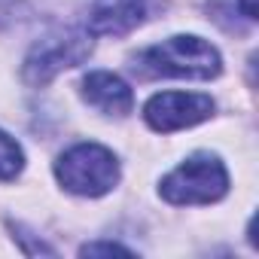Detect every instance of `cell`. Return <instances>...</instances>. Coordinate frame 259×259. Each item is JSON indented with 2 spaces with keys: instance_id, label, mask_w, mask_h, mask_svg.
Wrapping results in <instances>:
<instances>
[{
  "instance_id": "cell-9",
  "label": "cell",
  "mask_w": 259,
  "mask_h": 259,
  "mask_svg": "<svg viewBox=\"0 0 259 259\" xmlns=\"http://www.w3.org/2000/svg\"><path fill=\"white\" fill-rule=\"evenodd\" d=\"M95 253H128V250L119 244H85L82 247V256H95Z\"/></svg>"
},
{
  "instance_id": "cell-1",
  "label": "cell",
  "mask_w": 259,
  "mask_h": 259,
  "mask_svg": "<svg viewBox=\"0 0 259 259\" xmlns=\"http://www.w3.org/2000/svg\"><path fill=\"white\" fill-rule=\"evenodd\" d=\"M141 70L150 76H183V79H213L220 73V52L201 37H171L150 46L138 58Z\"/></svg>"
},
{
  "instance_id": "cell-6",
  "label": "cell",
  "mask_w": 259,
  "mask_h": 259,
  "mask_svg": "<svg viewBox=\"0 0 259 259\" xmlns=\"http://www.w3.org/2000/svg\"><path fill=\"white\" fill-rule=\"evenodd\" d=\"M144 22V0H92L89 4V31L122 37Z\"/></svg>"
},
{
  "instance_id": "cell-3",
  "label": "cell",
  "mask_w": 259,
  "mask_h": 259,
  "mask_svg": "<svg viewBox=\"0 0 259 259\" xmlns=\"http://www.w3.org/2000/svg\"><path fill=\"white\" fill-rule=\"evenodd\" d=\"M229 189V174L213 156H192L162 180V195L171 204H210Z\"/></svg>"
},
{
  "instance_id": "cell-2",
  "label": "cell",
  "mask_w": 259,
  "mask_h": 259,
  "mask_svg": "<svg viewBox=\"0 0 259 259\" xmlns=\"http://www.w3.org/2000/svg\"><path fill=\"white\" fill-rule=\"evenodd\" d=\"M55 174H58V180L67 192L98 198V195H104L116 186L119 165H116V156L107 147L76 144L55 162Z\"/></svg>"
},
{
  "instance_id": "cell-5",
  "label": "cell",
  "mask_w": 259,
  "mask_h": 259,
  "mask_svg": "<svg viewBox=\"0 0 259 259\" xmlns=\"http://www.w3.org/2000/svg\"><path fill=\"white\" fill-rule=\"evenodd\" d=\"M213 113V101L207 95H186V92H162L150 98L144 116L156 132H177L204 122Z\"/></svg>"
},
{
  "instance_id": "cell-4",
  "label": "cell",
  "mask_w": 259,
  "mask_h": 259,
  "mask_svg": "<svg viewBox=\"0 0 259 259\" xmlns=\"http://www.w3.org/2000/svg\"><path fill=\"white\" fill-rule=\"evenodd\" d=\"M92 52V40L79 31H61V34H52L46 40H40L28 61H25V79L31 85H46L52 76H58L61 70L85 61Z\"/></svg>"
},
{
  "instance_id": "cell-10",
  "label": "cell",
  "mask_w": 259,
  "mask_h": 259,
  "mask_svg": "<svg viewBox=\"0 0 259 259\" xmlns=\"http://www.w3.org/2000/svg\"><path fill=\"white\" fill-rule=\"evenodd\" d=\"M241 10L247 19H256V0H241Z\"/></svg>"
},
{
  "instance_id": "cell-8",
  "label": "cell",
  "mask_w": 259,
  "mask_h": 259,
  "mask_svg": "<svg viewBox=\"0 0 259 259\" xmlns=\"http://www.w3.org/2000/svg\"><path fill=\"white\" fill-rule=\"evenodd\" d=\"M25 165V156H22V147L0 132V180H13Z\"/></svg>"
},
{
  "instance_id": "cell-7",
  "label": "cell",
  "mask_w": 259,
  "mask_h": 259,
  "mask_svg": "<svg viewBox=\"0 0 259 259\" xmlns=\"http://www.w3.org/2000/svg\"><path fill=\"white\" fill-rule=\"evenodd\" d=\"M82 92H85V101L107 116H125L135 107V95L128 89V82H122L116 73H107V70L89 73L82 79Z\"/></svg>"
}]
</instances>
